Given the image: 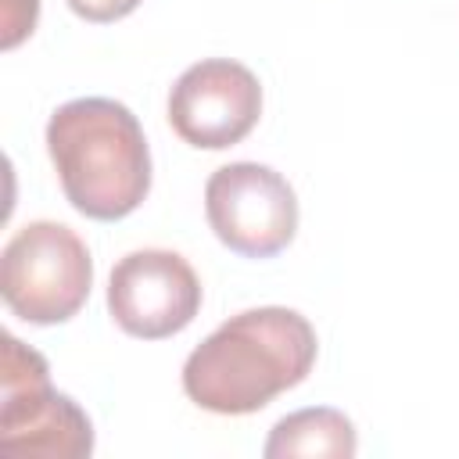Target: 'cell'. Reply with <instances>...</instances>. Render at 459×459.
<instances>
[{"label":"cell","mask_w":459,"mask_h":459,"mask_svg":"<svg viewBox=\"0 0 459 459\" xmlns=\"http://www.w3.org/2000/svg\"><path fill=\"white\" fill-rule=\"evenodd\" d=\"M312 323L283 305L230 316L183 362V391L215 416H247L298 387L316 366Z\"/></svg>","instance_id":"6da1fadb"},{"label":"cell","mask_w":459,"mask_h":459,"mask_svg":"<svg viewBox=\"0 0 459 459\" xmlns=\"http://www.w3.org/2000/svg\"><path fill=\"white\" fill-rule=\"evenodd\" d=\"M47 151L75 212L97 222L133 215L151 190V151L140 118L111 97H79L47 122Z\"/></svg>","instance_id":"7a4b0ae2"},{"label":"cell","mask_w":459,"mask_h":459,"mask_svg":"<svg viewBox=\"0 0 459 459\" xmlns=\"http://www.w3.org/2000/svg\"><path fill=\"white\" fill-rule=\"evenodd\" d=\"M93 258L86 240L54 219L25 222L0 255V294L11 316L32 326L68 323L90 298Z\"/></svg>","instance_id":"3957f363"},{"label":"cell","mask_w":459,"mask_h":459,"mask_svg":"<svg viewBox=\"0 0 459 459\" xmlns=\"http://www.w3.org/2000/svg\"><path fill=\"white\" fill-rule=\"evenodd\" d=\"M0 448L39 459H82L93 452L90 416L50 387L47 359L4 333L0 355Z\"/></svg>","instance_id":"277c9868"},{"label":"cell","mask_w":459,"mask_h":459,"mask_svg":"<svg viewBox=\"0 0 459 459\" xmlns=\"http://www.w3.org/2000/svg\"><path fill=\"white\" fill-rule=\"evenodd\" d=\"M212 233L244 258H273L298 233L294 186L269 165L230 161L204 183Z\"/></svg>","instance_id":"5b68a950"},{"label":"cell","mask_w":459,"mask_h":459,"mask_svg":"<svg viewBox=\"0 0 459 459\" xmlns=\"http://www.w3.org/2000/svg\"><path fill=\"white\" fill-rule=\"evenodd\" d=\"M108 312L129 337L161 341L201 312V280L190 262L165 247L129 251L108 280Z\"/></svg>","instance_id":"8992f818"},{"label":"cell","mask_w":459,"mask_h":459,"mask_svg":"<svg viewBox=\"0 0 459 459\" xmlns=\"http://www.w3.org/2000/svg\"><path fill=\"white\" fill-rule=\"evenodd\" d=\"M262 115L258 75L230 57L190 65L169 90V126L176 136L201 151L240 143Z\"/></svg>","instance_id":"52a82bcc"},{"label":"cell","mask_w":459,"mask_h":459,"mask_svg":"<svg viewBox=\"0 0 459 459\" xmlns=\"http://www.w3.org/2000/svg\"><path fill=\"white\" fill-rule=\"evenodd\" d=\"M359 452V437L351 420L341 409L316 405L298 409L283 416L262 448L265 459H287V455H326V459H351Z\"/></svg>","instance_id":"ba28073f"},{"label":"cell","mask_w":459,"mask_h":459,"mask_svg":"<svg viewBox=\"0 0 459 459\" xmlns=\"http://www.w3.org/2000/svg\"><path fill=\"white\" fill-rule=\"evenodd\" d=\"M39 18V0H0V47L14 50L25 36H32Z\"/></svg>","instance_id":"9c48e42d"},{"label":"cell","mask_w":459,"mask_h":459,"mask_svg":"<svg viewBox=\"0 0 459 459\" xmlns=\"http://www.w3.org/2000/svg\"><path fill=\"white\" fill-rule=\"evenodd\" d=\"M68 7L79 18H86L93 25H104V22H118V18L133 14L140 7V0H68Z\"/></svg>","instance_id":"30bf717a"}]
</instances>
